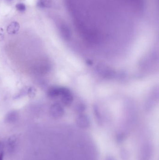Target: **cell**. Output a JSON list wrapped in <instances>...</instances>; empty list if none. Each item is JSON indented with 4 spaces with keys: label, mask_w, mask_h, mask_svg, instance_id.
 I'll return each instance as SVG.
<instances>
[{
    "label": "cell",
    "mask_w": 159,
    "mask_h": 160,
    "mask_svg": "<svg viewBox=\"0 0 159 160\" xmlns=\"http://www.w3.org/2000/svg\"><path fill=\"white\" fill-rule=\"evenodd\" d=\"M16 8L20 12H24L26 11V6L23 3H18L16 5Z\"/></svg>",
    "instance_id": "9"
},
{
    "label": "cell",
    "mask_w": 159,
    "mask_h": 160,
    "mask_svg": "<svg viewBox=\"0 0 159 160\" xmlns=\"http://www.w3.org/2000/svg\"><path fill=\"white\" fill-rule=\"evenodd\" d=\"M50 115L55 118L62 117L64 113V108L59 103H55L50 107Z\"/></svg>",
    "instance_id": "1"
},
{
    "label": "cell",
    "mask_w": 159,
    "mask_h": 160,
    "mask_svg": "<svg viewBox=\"0 0 159 160\" xmlns=\"http://www.w3.org/2000/svg\"><path fill=\"white\" fill-rule=\"evenodd\" d=\"M19 114L16 111H11L5 117L4 122L8 124L14 123L18 121Z\"/></svg>",
    "instance_id": "3"
},
{
    "label": "cell",
    "mask_w": 159,
    "mask_h": 160,
    "mask_svg": "<svg viewBox=\"0 0 159 160\" xmlns=\"http://www.w3.org/2000/svg\"><path fill=\"white\" fill-rule=\"evenodd\" d=\"M62 103L65 105H69L72 103L73 96L67 88L61 87V95Z\"/></svg>",
    "instance_id": "2"
},
{
    "label": "cell",
    "mask_w": 159,
    "mask_h": 160,
    "mask_svg": "<svg viewBox=\"0 0 159 160\" xmlns=\"http://www.w3.org/2000/svg\"><path fill=\"white\" fill-rule=\"evenodd\" d=\"M37 89L33 87H30L28 89L27 93L30 99H34L37 94Z\"/></svg>",
    "instance_id": "8"
},
{
    "label": "cell",
    "mask_w": 159,
    "mask_h": 160,
    "mask_svg": "<svg viewBox=\"0 0 159 160\" xmlns=\"http://www.w3.org/2000/svg\"><path fill=\"white\" fill-rule=\"evenodd\" d=\"M76 124L79 127L83 128L88 127L90 125L89 118L85 115H80L76 117Z\"/></svg>",
    "instance_id": "4"
},
{
    "label": "cell",
    "mask_w": 159,
    "mask_h": 160,
    "mask_svg": "<svg viewBox=\"0 0 159 160\" xmlns=\"http://www.w3.org/2000/svg\"><path fill=\"white\" fill-rule=\"evenodd\" d=\"M20 24L17 22H12L7 28V32L10 35H14L18 33L20 29Z\"/></svg>",
    "instance_id": "5"
},
{
    "label": "cell",
    "mask_w": 159,
    "mask_h": 160,
    "mask_svg": "<svg viewBox=\"0 0 159 160\" xmlns=\"http://www.w3.org/2000/svg\"><path fill=\"white\" fill-rule=\"evenodd\" d=\"M4 39V32L3 29L0 28V42L3 40Z\"/></svg>",
    "instance_id": "11"
},
{
    "label": "cell",
    "mask_w": 159,
    "mask_h": 160,
    "mask_svg": "<svg viewBox=\"0 0 159 160\" xmlns=\"http://www.w3.org/2000/svg\"><path fill=\"white\" fill-rule=\"evenodd\" d=\"M4 158V150L2 142L0 140V160H3Z\"/></svg>",
    "instance_id": "10"
},
{
    "label": "cell",
    "mask_w": 159,
    "mask_h": 160,
    "mask_svg": "<svg viewBox=\"0 0 159 160\" xmlns=\"http://www.w3.org/2000/svg\"><path fill=\"white\" fill-rule=\"evenodd\" d=\"M61 95V87H52L47 92V95L50 99H55Z\"/></svg>",
    "instance_id": "6"
},
{
    "label": "cell",
    "mask_w": 159,
    "mask_h": 160,
    "mask_svg": "<svg viewBox=\"0 0 159 160\" xmlns=\"http://www.w3.org/2000/svg\"><path fill=\"white\" fill-rule=\"evenodd\" d=\"M5 1H8V2H11V1H12V0H5Z\"/></svg>",
    "instance_id": "13"
},
{
    "label": "cell",
    "mask_w": 159,
    "mask_h": 160,
    "mask_svg": "<svg viewBox=\"0 0 159 160\" xmlns=\"http://www.w3.org/2000/svg\"><path fill=\"white\" fill-rule=\"evenodd\" d=\"M106 160H114V159H113V158H112V157H111V156H110V157H108L107 158H106Z\"/></svg>",
    "instance_id": "12"
},
{
    "label": "cell",
    "mask_w": 159,
    "mask_h": 160,
    "mask_svg": "<svg viewBox=\"0 0 159 160\" xmlns=\"http://www.w3.org/2000/svg\"><path fill=\"white\" fill-rule=\"evenodd\" d=\"M16 137L15 135H12L8 140V147L9 151L10 152H13L16 146Z\"/></svg>",
    "instance_id": "7"
}]
</instances>
